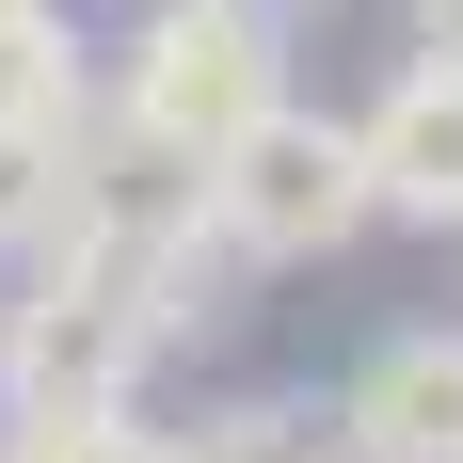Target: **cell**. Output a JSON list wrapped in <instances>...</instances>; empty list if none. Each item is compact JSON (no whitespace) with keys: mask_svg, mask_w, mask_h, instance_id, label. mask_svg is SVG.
Masks as SVG:
<instances>
[{"mask_svg":"<svg viewBox=\"0 0 463 463\" xmlns=\"http://www.w3.org/2000/svg\"><path fill=\"white\" fill-rule=\"evenodd\" d=\"M256 112H288V16H256V0H160L112 48V112L96 128L128 160H160V176H208Z\"/></svg>","mask_w":463,"mask_h":463,"instance_id":"obj_1","label":"cell"},{"mask_svg":"<svg viewBox=\"0 0 463 463\" xmlns=\"http://www.w3.org/2000/svg\"><path fill=\"white\" fill-rule=\"evenodd\" d=\"M368 224V176H352V112H256V128L192 176V240L208 256H256V272H304Z\"/></svg>","mask_w":463,"mask_h":463,"instance_id":"obj_2","label":"cell"},{"mask_svg":"<svg viewBox=\"0 0 463 463\" xmlns=\"http://www.w3.org/2000/svg\"><path fill=\"white\" fill-rule=\"evenodd\" d=\"M352 176H368V224H463V80L448 64H400L352 112Z\"/></svg>","mask_w":463,"mask_h":463,"instance_id":"obj_3","label":"cell"},{"mask_svg":"<svg viewBox=\"0 0 463 463\" xmlns=\"http://www.w3.org/2000/svg\"><path fill=\"white\" fill-rule=\"evenodd\" d=\"M335 463H463V335H448V320L383 335L368 368H352V400H335Z\"/></svg>","mask_w":463,"mask_h":463,"instance_id":"obj_4","label":"cell"},{"mask_svg":"<svg viewBox=\"0 0 463 463\" xmlns=\"http://www.w3.org/2000/svg\"><path fill=\"white\" fill-rule=\"evenodd\" d=\"M0 128H96V33L64 0H0Z\"/></svg>","mask_w":463,"mask_h":463,"instance_id":"obj_5","label":"cell"},{"mask_svg":"<svg viewBox=\"0 0 463 463\" xmlns=\"http://www.w3.org/2000/svg\"><path fill=\"white\" fill-rule=\"evenodd\" d=\"M64 192H80V128H0V256H48Z\"/></svg>","mask_w":463,"mask_h":463,"instance_id":"obj_6","label":"cell"},{"mask_svg":"<svg viewBox=\"0 0 463 463\" xmlns=\"http://www.w3.org/2000/svg\"><path fill=\"white\" fill-rule=\"evenodd\" d=\"M176 463H335V416L320 400H224Z\"/></svg>","mask_w":463,"mask_h":463,"instance_id":"obj_7","label":"cell"},{"mask_svg":"<svg viewBox=\"0 0 463 463\" xmlns=\"http://www.w3.org/2000/svg\"><path fill=\"white\" fill-rule=\"evenodd\" d=\"M0 463H176V431H144V416H16Z\"/></svg>","mask_w":463,"mask_h":463,"instance_id":"obj_8","label":"cell"},{"mask_svg":"<svg viewBox=\"0 0 463 463\" xmlns=\"http://www.w3.org/2000/svg\"><path fill=\"white\" fill-rule=\"evenodd\" d=\"M416 64H448V80H463V0H416Z\"/></svg>","mask_w":463,"mask_h":463,"instance_id":"obj_9","label":"cell"},{"mask_svg":"<svg viewBox=\"0 0 463 463\" xmlns=\"http://www.w3.org/2000/svg\"><path fill=\"white\" fill-rule=\"evenodd\" d=\"M256 16H288V0H256Z\"/></svg>","mask_w":463,"mask_h":463,"instance_id":"obj_10","label":"cell"}]
</instances>
